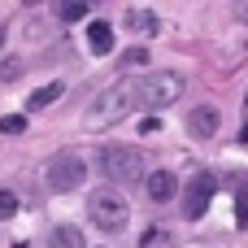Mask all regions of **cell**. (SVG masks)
I'll return each mask as SVG.
<instances>
[{
	"mask_svg": "<svg viewBox=\"0 0 248 248\" xmlns=\"http://www.w3.org/2000/svg\"><path fill=\"white\" fill-rule=\"evenodd\" d=\"M87 44H92V52L109 57V52H113V26H109V22H92V26H87Z\"/></svg>",
	"mask_w": 248,
	"mask_h": 248,
	"instance_id": "obj_9",
	"label": "cell"
},
{
	"mask_svg": "<svg viewBox=\"0 0 248 248\" xmlns=\"http://www.w3.org/2000/svg\"><path fill=\"white\" fill-rule=\"evenodd\" d=\"M126 26H131L135 35H157V26H161V22H157V13H153V9H131V13H126Z\"/></svg>",
	"mask_w": 248,
	"mask_h": 248,
	"instance_id": "obj_10",
	"label": "cell"
},
{
	"mask_svg": "<svg viewBox=\"0 0 248 248\" xmlns=\"http://www.w3.org/2000/svg\"><path fill=\"white\" fill-rule=\"evenodd\" d=\"M214 187H218V183H214L209 170H201V174L187 183V192H183V214H187L192 222L205 218V209H209V201H214Z\"/></svg>",
	"mask_w": 248,
	"mask_h": 248,
	"instance_id": "obj_6",
	"label": "cell"
},
{
	"mask_svg": "<svg viewBox=\"0 0 248 248\" xmlns=\"http://www.w3.org/2000/svg\"><path fill=\"white\" fill-rule=\"evenodd\" d=\"M61 92H65L61 83H44L39 92H31V100H26V109H31V113H39V109H48V105H52V100H57Z\"/></svg>",
	"mask_w": 248,
	"mask_h": 248,
	"instance_id": "obj_12",
	"label": "cell"
},
{
	"mask_svg": "<svg viewBox=\"0 0 248 248\" xmlns=\"http://www.w3.org/2000/svg\"><path fill=\"white\" fill-rule=\"evenodd\" d=\"M22 74V61H9V65H0V78H17Z\"/></svg>",
	"mask_w": 248,
	"mask_h": 248,
	"instance_id": "obj_19",
	"label": "cell"
},
{
	"mask_svg": "<svg viewBox=\"0 0 248 248\" xmlns=\"http://www.w3.org/2000/svg\"><path fill=\"white\" fill-rule=\"evenodd\" d=\"M87 214H92V222L100 227V231H126V222H131V205H126V196L122 192H113V187H96L92 196H87Z\"/></svg>",
	"mask_w": 248,
	"mask_h": 248,
	"instance_id": "obj_3",
	"label": "cell"
},
{
	"mask_svg": "<svg viewBox=\"0 0 248 248\" xmlns=\"http://www.w3.org/2000/svg\"><path fill=\"white\" fill-rule=\"evenodd\" d=\"M118 61H122V70H135V65H148V48H126V52L118 57Z\"/></svg>",
	"mask_w": 248,
	"mask_h": 248,
	"instance_id": "obj_15",
	"label": "cell"
},
{
	"mask_svg": "<svg viewBox=\"0 0 248 248\" xmlns=\"http://www.w3.org/2000/svg\"><path fill=\"white\" fill-rule=\"evenodd\" d=\"M144 161L148 157L140 148H131V144H105L100 148V174L109 183H140V179H148Z\"/></svg>",
	"mask_w": 248,
	"mask_h": 248,
	"instance_id": "obj_2",
	"label": "cell"
},
{
	"mask_svg": "<svg viewBox=\"0 0 248 248\" xmlns=\"http://www.w3.org/2000/svg\"><path fill=\"white\" fill-rule=\"evenodd\" d=\"M140 83H144V78H118L113 87H105V92L92 100V109H87V131L113 126V122H122L126 113L144 109V87H140Z\"/></svg>",
	"mask_w": 248,
	"mask_h": 248,
	"instance_id": "obj_1",
	"label": "cell"
},
{
	"mask_svg": "<svg viewBox=\"0 0 248 248\" xmlns=\"http://www.w3.org/2000/svg\"><path fill=\"white\" fill-rule=\"evenodd\" d=\"M144 196H148V201H157V205H166V201H174V196H179V179H174L170 170H153V174L144 179Z\"/></svg>",
	"mask_w": 248,
	"mask_h": 248,
	"instance_id": "obj_8",
	"label": "cell"
},
{
	"mask_svg": "<svg viewBox=\"0 0 248 248\" xmlns=\"http://www.w3.org/2000/svg\"><path fill=\"white\" fill-rule=\"evenodd\" d=\"M57 17L61 22H78V17H87V4L83 0H61L57 4Z\"/></svg>",
	"mask_w": 248,
	"mask_h": 248,
	"instance_id": "obj_14",
	"label": "cell"
},
{
	"mask_svg": "<svg viewBox=\"0 0 248 248\" xmlns=\"http://www.w3.org/2000/svg\"><path fill=\"white\" fill-rule=\"evenodd\" d=\"M244 131H248V92H244Z\"/></svg>",
	"mask_w": 248,
	"mask_h": 248,
	"instance_id": "obj_21",
	"label": "cell"
},
{
	"mask_svg": "<svg viewBox=\"0 0 248 248\" xmlns=\"http://www.w3.org/2000/svg\"><path fill=\"white\" fill-rule=\"evenodd\" d=\"M218 126H222V118H218L214 105H196V109L187 113V131H192V140H214Z\"/></svg>",
	"mask_w": 248,
	"mask_h": 248,
	"instance_id": "obj_7",
	"label": "cell"
},
{
	"mask_svg": "<svg viewBox=\"0 0 248 248\" xmlns=\"http://www.w3.org/2000/svg\"><path fill=\"white\" fill-rule=\"evenodd\" d=\"M240 17H244V22H248V4H240Z\"/></svg>",
	"mask_w": 248,
	"mask_h": 248,
	"instance_id": "obj_22",
	"label": "cell"
},
{
	"mask_svg": "<svg viewBox=\"0 0 248 248\" xmlns=\"http://www.w3.org/2000/svg\"><path fill=\"white\" fill-rule=\"evenodd\" d=\"M17 214V196L13 192H0V218H13Z\"/></svg>",
	"mask_w": 248,
	"mask_h": 248,
	"instance_id": "obj_18",
	"label": "cell"
},
{
	"mask_svg": "<svg viewBox=\"0 0 248 248\" xmlns=\"http://www.w3.org/2000/svg\"><path fill=\"white\" fill-rule=\"evenodd\" d=\"M83 179H87V161L78 153H57L48 161V187L52 192H74V187H83Z\"/></svg>",
	"mask_w": 248,
	"mask_h": 248,
	"instance_id": "obj_5",
	"label": "cell"
},
{
	"mask_svg": "<svg viewBox=\"0 0 248 248\" xmlns=\"http://www.w3.org/2000/svg\"><path fill=\"white\" fill-rule=\"evenodd\" d=\"M140 131H148V135H153V131H161V118H153V113H148V118H144V126H140Z\"/></svg>",
	"mask_w": 248,
	"mask_h": 248,
	"instance_id": "obj_20",
	"label": "cell"
},
{
	"mask_svg": "<svg viewBox=\"0 0 248 248\" xmlns=\"http://www.w3.org/2000/svg\"><path fill=\"white\" fill-rule=\"evenodd\" d=\"M140 87H144V109L157 113V109H166L183 96V74L179 70H153V74H144Z\"/></svg>",
	"mask_w": 248,
	"mask_h": 248,
	"instance_id": "obj_4",
	"label": "cell"
},
{
	"mask_svg": "<svg viewBox=\"0 0 248 248\" xmlns=\"http://www.w3.org/2000/svg\"><path fill=\"white\" fill-rule=\"evenodd\" d=\"M48 244L52 248H87L78 227H52V231H48Z\"/></svg>",
	"mask_w": 248,
	"mask_h": 248,
	"instance_id": "obj_11",
	"label": "cell"
},
{
	"mask_svg": "<svg viewBox=\"0 0 248 248\" xmlns=\"http://www.w3.org/2000/svg\"><path fill=\"white\" fill-rule=\"evenodd\" d=\"M22 131H26V118H22V113H9V118L0 122V135H22Z\"/></svg>",
	"mask_w": 248,
	"mask_h": 248,
	"instance_id": "obj_16",
	"label": "cell"
},
{
	"mask_svg": "<svg viewBox=\"0 0 248 248\" xmlns=\"http://www.w3.org/2000/svg\"><path fill=\"white\" fill-rule=\"evenodd\" d=\"M235 218H240V227H248V183L240 187V196H235Z\"/></svg>",
	"mask_w": 248,
	"mask_h": 248,
	"instance_id": "obj_17",
	"label": "cell"
},
{
	"mask_svg": "<svg viewBox=\"0 0 248 248\" xmlns=\"http://www.w3.org/2000/svg\"><path fill=\"white\" fill-rule=\"evenodd\" d=\"M140 248H179V240H174V231H166V227H148L144 240H140Z\"/></svg>",
	"mask_w": 248,
	"mask_h": 248,
	"instance_id": "obj_13",
	"label": "cell"
}]
</instances>
